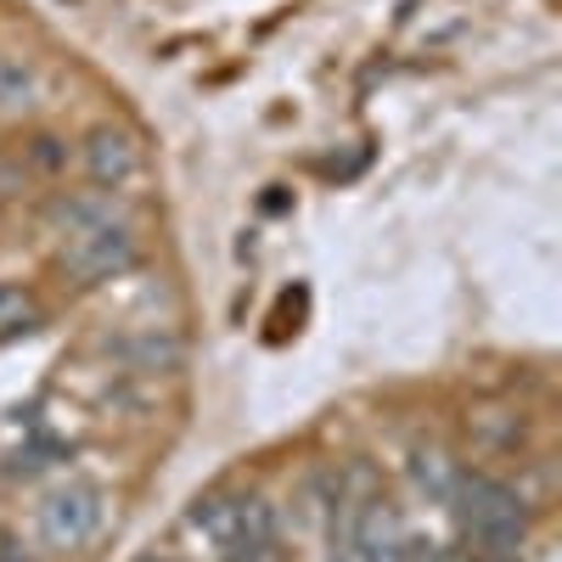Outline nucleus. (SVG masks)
Instances as JSON below:
<instances>
[{"instance_id":"nucleus-1","label":"nucleus","mask_w":562,"mask_h":562,"mask_svg":"<svg viewBox=\"0 0 562 562\" xmlns=\"http://www.w3.org/2000/svg\"><path fill=\"white\" fill-rule=\"evenodd\" d=\"M450 506H456V518H461L467 540L484 546V551H501V557L518 546L524 529H529L524 495L512 490V484H501V479H490V473H461Z\"/></svg>"},{"instance_id":"nucleus-2","label":"nucleus","mask_w":562,"mask_h":562,"mask_svg":"<svg viewBox=\"0 0 562 562\" xmlns=\"http://www.w3.org/2000/svg\"><path fill=\"white\" fill-rule=\"evenodd\" d=\"M108 524V495L97 484H85V479H63L57 490H45L40 506H34V535L45 551H85L90 540L102 535Z\"/></svg>"},{"instance_id":"nucleus-3","label":"nucleus","mask_w":562,"mask_h":562,"mask_svg":"<svg viewBox=\"0 0 562 562\" xmlns=\"http://www.w3.org/2000/svg\"><path fill=\"white\" fill-rule=\"evenodd\" d=\"M135 259H140V243H135L130 220L124 225H102V231H85V237L63 243V276L79 281V288H97V281L124 276Z\"/></svg>"},{"instance_id":"nucleus-4","label":"nucleus","mask_w":562,"mask_h":562,"mask_svg":"<svg viewBox=\"0 0 562 562\" xmlns=\"http://www.w3.org/2000/svg\"><path fill=\"white\" fill-rule=\"evenodd\" d=\"M140 147H135V135L130 130H119V124H97L85 135V169H90V180L102 186V192H124V186L140 175Z\"/></svg>"},{"instance_id":"nucleus-5","label":"nucleus","mask_w":562,"mask_h":562,"mask_svg":"<svg viewBox=\"0 0 562 562\" xmlns=\"http://www.w3.org/2000/svg\"><path fill=\"white\" fill-rule=\"evenodd\" d=\"M220 562H288V546H281V524L270 501L243 495V518H237V540L220 551Z\"/></svg>"},{"instance_id":"nucleus-6","label":"nucleus","mask_w":562,"mask_h":562,"mask_svg":"<svg viewBox=\"0 0 562 562\" xmlns=\"http://www.w3.org/2000/svg\"><path fill=\"white\" fill-rule=\"evenodd\" d=\"M52 225L57 237H85V231H102V225H124V203L119 192H102V186H85V192H68L52 203Z\"/></svg>"},{"instance_id":"nucleus-7","label":"nucleus","mask_w":562,"mask_h":562,"mask_svg":"<svg viewBox=\"0 0 562 562\" xmlns=\"http://www.w3.org/2000/svg\"><path fill=\"white\" fill-rule=\"evenodd\" d=\"M411 484H416V495H428L434 506H450V495H456V484H461V467H456L439 445L411 450Z\"/></svg>"},{"instance_id":"nucleus-8","label":"nucleus","mask_w":562,"mask_h":562,"mask_svg":"<svg viewBox=\"0 0 562 562\" xmlns=\"http://www.w3.org/2000/svg\"><path fill=\"white\" fill-rule=\"evenodd\" d=\"M34 108V74L23 63H7L0 68V119H18Z\"/></svg>"},{"instance_id":"nucleus-9","label":"nucleus","mask_w":562,"mask_h":562,"mask_svg":"<svg viewBox=\"0 0 562 562\" xmlns=\"http://www.w3.org/2000/svg\"><path fill=\"white\" fill-rule=\"evenodd\" d=\"M34 326H40V304L23 288L0 281V333H34Z\"/></svg>"},{"instance_id":"nucleus-10","label":"nucleus","mask_w":562,"mask_h":562,"mask_svg":"<svg viewBox=\"0 0 562 562\" xmlns=\"http://www.w3.org/2000/svg\"><path fill=\"white\" fill-rule=\"evenodd\" d=\"M135 562H186V557H175V551H140Z\"/></svg>"},{"instance_id":"nucleus-11","label":"nucleus","mask_w":562,"mask_h":562,"mask_svg":"<svg viewBox=\"0 0 562 562\" xmlns=\"http://www.w3.org/2000/svg\"><path fill=\"white\" fill-rule=\"evenodd\" d=\"M484 562H506V557H501V551H484Z\"/></svg>"}]
</instances>
